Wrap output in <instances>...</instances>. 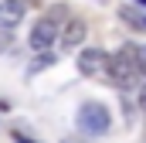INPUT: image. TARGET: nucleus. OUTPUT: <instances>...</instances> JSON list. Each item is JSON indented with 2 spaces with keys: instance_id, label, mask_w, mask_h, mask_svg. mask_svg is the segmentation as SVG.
<instances>
[{
  "instance_id": "nucleus-1",
  "label": "nucleus",
  "mask_w": 146,
  "mask_h": 143,
  "mask_svg": "<svg viewBox=\"0 0 146 143\" xmlns=\"http://www.w3.org/2000/svg\"><path fill=\"white\" fill-rule=\"evenodd\" d=\"M112 126V116L102 102H82L78 106V130L85 136H106Z\"/></svg>"
},
{
  "instance_id": "nucleus-2",
  "label": "nucleus",
  "mask_w": 146,
  "mask_h": 143,
  "mask_svg": "<svg viewBox=\"0 0 146 143\" xmlns=\"http://www.w3.org/2000/svg\"><path fill=\"white\" fill-rule=\"evenodd\" d=\"M139 72H143V68H139L136 48H122L119 55H112V58H109V72H106V75H109L115 85H129Z\"/></svg>"
},
{
  "instance_id": "nucleus-3",
  "label": "nucleus",
  "mask_w": 146,
  "mask_h": 143,
  "mask_svg": "<svg viewBox=\"0 0 146 143\" xmlns=\"http://www.w3.org/2000/svg\"><path fill=\"white\" fill-rule=\"evenodd\" d=\"M109 58L102 48H82L78 51V72H85V75H99V72H109Z\"/></svg>"
},
{
  "instance_id": "nucleus-4",
  "label": "nucleus",
  "mask_w": 146,
  "mask_h": 143,
  "mask_svg": "<svg viewBox=\"0 0 146 143\" xmlns=\"http://www.w3.org/2000/svg\"><path fill=\"white\" fill-rule=\"evenodd\" d=\"M54 41H58V24H54L51 17H41V21L34 24V31H31V48L44 55Z\"/></svg>"
},
{
  "instance_id": "nucleus-5",
  "label": "nucleus",
  "mask_w": 146,
  "mask_h": 143,
  "mask_svg": "<svg viewBox=\"0 0 146 143\" xmlns=\"http://www.w3.org/2000/svg\"><path fill=\"white\" fill-rule=\"evenodd\" d=\"M24 10H27L24 0H3V3H0V31H10L14 24H21Z\"/></svg>"
},
{
  "instance_id": "nucleus-6",
  "label": "nucleus",
  "mask_w": 146,
  "mask_h": 143,
  "mask_svg": "<svg viewBox=\"0 0 146 143\" xmlns=\"http://www.w3.org/2000/svg\"><path fill=\"white\" fill-rule=\"evenodd\" d=\"M85 34H88V24H85L82 17H68V21H65V31H61V44H65V48H78V44L85 41Z\"/></svg>"
},
{
  "instance_id": "nucleus-7",
  "label": "nucleus",
  "mask_w": 146,
  "mask_h": 143,
  "mask_svg": "<svg viewBox=\"0 0 146 143\" xmlns=\"http://www.w3.org/2000/svg\"><path fill=\"white\" fill-rule=\"evenodd\" d=\"M51 65H54V55H51V51H44L41 58H34V65H31V72H41V68H51Z\"/></svg>"
},
{
  "instance_id": "nucleus-8",
  "label": "nucleus",
  "mask_w": 146,
  "mask_h": 143,
  "mask_svg": "<svg viewBox=\"0 0 146 143\" xmlns=\"http://www.w3.org/2000/svg\"><path fill=\"white\" fill-rule=\"evenodd\" d=\"M136 58H139V68L146 72V44H136Z\"/></svg>"
},
{
  "instance_id": "nucleus-9",
  "label": "nucleus",
  "mask_w": 146,
  "mask_h": 143,
  "mask_svg": "<svg viewBox=\"0 0 146 143\" xmlns=\"http://www.w3.org/2000/svg\"><path fill=\"white\" fill-rule=\"evenodd\" d=\"M7 41H10V34H7V31H0V51L7 48Z\"/></svg>"
},
{
  "instance_id": "nucleus-10",
  "label": "nucleus",
  "mask_w": 146,
  "mask_h": 143,
  "mask_svg": "<svg viewBox=\"0 0 146 143\" xmlns=\"http://www.w3.org/2000/svg\"><path fill=\"white\" fill-rule=\"evenodd\" d=\"M139 106L146 109V82H143V89H139Z\"/></svg>"
},
{
  "instance_id": "nucleus-11",
  "label": "nucleus",
  "mask_w": 146,
  "mask_h": 143,
  "mask_svg": "<svg viewBox=\"0 0 146 143\" xmlns=\"http://www.w3.org/2000/svg\"><path fill=\"white\" fill-rule=\"evenodd\" d=\"M17 143H34V140H27V136H24V133H17Z\"/></svg>"
},
{
  "instance_id": "nucleus-12",
  "label": "nucleus",
  "mask_w": 146,
  "mask_h": 143,
  "mask_svg": "<svg viewBox=\"0 0 146 143\" xmlns=\"http://www.w3.org/2000/svg\"><path fill=\"white\" fill-rule=\"evenodd\" d=\"M61 143H82V140H72V136H68V140H61Z\"/></svg>"
}]
</instances>
